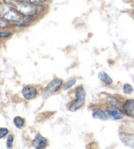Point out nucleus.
Returning <instances> with one entry per match:
<instances>
[{
    "mask_svg": "<svg viewBox=\"0 0 134 149\" xmlns=\"http://www.w3.org/2000/svg\"><path fill=\"white\" fill-rule=\"evenodd\" d=\"M12 7L17 9L18 11L23 15H35L37 14V5L31 3L29 1L19 2L16 1Z\"/></svg>",
    "mask_w": 134,
    "mask_h": 149,
    "instance_id": "nucleus-1",
    "label": "nucleus"
},
{
    "mask_svg": "<svg viewBox=\"0 0 134 149\" xmlns=\"http://www.w3.org/2000/svg\"><path fill=\"white\" fill-rule=\"evenodd\" d=\"M75 93L77 98L69 107V110L71 112H75L81 109L84 104L85 100H86V93L83 87H77L76 88Z\"/></svg>",
    "mask_w": 134,
    "mask_h": 149,
    "instance_id": "nucleus-2",
    "label": "nucleus"
},
{
    "mask_svg": "<svg viewBox=\"0 0 134 149\" xmlns=\"http://www.w3.org/2000/svg\"><path fill=\"white\" fill-rule=\"evenodd\" d=\"M63 83L62 79L56 78L53 80L50 81L47 86L45 87L43 91V97L46 95V98L50 95H52L54 93H55L56 91L60 89Z\"/></svg>",
    "mask_w": 134,
    "mask_h": 149,
    "instance_id": "nucleus-3",
    "label": "nucleus"
},
{
    "mask_svg": "<svg viewBox=\"0 0 134 149\" xmlns=\"http://www.w3.org/2000/svg\"><path fill=\"white\" fill-rule=\"evenodd\" d=\"M24 15H22L20 13L17 11L15 8L9 9L8 11H6L2 15V18L6 20L8 22H22Z\"/></svg>",
    "mask_w": 134,
    "mask_h": 149,
    "instance_id": "nucleus-4",
    "label": "nucleus"
},
{
    "mask_svg": "<svg viewBox=\"0 0 134 149\" xmlns=\"http://www.w3.org/2000/svg\"><path fill=\"white\" fill-rule=\"evenodd\" d=\"M37 91L35 87L33 86H30V85L26 86L22 89V95L23 97L28 101L35 99V97L37 96Z\"/></svg>",
    "mask_w": 134,
    "mask_h": 149,
    "instance_id": "nucleus-5",
    "label": "nucleus"
},
{
    "mask_svg": "<svg viewBox=\"0 0 134 149\" xmlns=\"http://www.w3.org/2000/svg\"><path fill=\"white\" fill-rule=\"evenodd\" d=\"M121 141L128 147L134 148V135L131 133L121 132L118 134Z\"/></svg>",
    "mask_w": 134,
    "mask_h": 149,
    "instance_id": "nucleus-6",
    "label": "nucleus"
},
{
    "mask_svg": "<svg viewBox=\"0 0 134 149\" xmlns=\"http://www.w3.org/2000/svg\"><path fill=\"white\" fill-rule=\"evenodd\" d=\"M105 112H106L108 117L113 120H121L124 118L123 113L121 112L117 108L114 107H107L105 109Z\"/></svg>",
    "mask_w": 134,
    "mask_h": 149,
    "instance_id": "nucleus-7",
    "label": "nucleus"
},
{
    "mask_svg": "<svg viewBox=\"0 0 134 149\" xmlns=\"http://www.w3.org/2000/svg\"><path fill=\"white\" fill-rule=\"evenodd\" d=\"M47 144V141L46 139L43 137V136L40 134V133H37V135L35 136V138L33 139L32 142V146L33 148L36 149H41L46 147Z\"/></svg>",
    "mask_w": 134,
    "mask_h": 149,
    "instance_id": "nucleus-8",
    "label": "nucleus"
},
{
    "mask_svg": "<svg viewBox=\"0 0 134 149\" xmlns=\"http://www.w3.org/2000/svg\"><path fill=\"white\" fill-rule=\"evenodd\" d=\"M123 112L128 116L134 118V100L128 99L125 101L122 107Z\"/></svg>",
    "mask_w": 134,
    "mask_h": 149,
    "instance_id": "nucleus-9",
    "label": "nucleus"
},
{
    "mask_svg": "<svg viewBox=\"0 0 134 149\" xmlns=\"http://www.w3.org/2000/svg\"><path fill=\"white\" fill-rule=\"evenodd\" d=\"M92 118L94 119H98L102 121H107L109 120V117L107 115L106 112H104L99 109H96L92 111Z\"/></svg>",
    "mask_w": 134,
    "mask_h": 149,
    "instance_id": "nucleus-10",
    "label": "nucleus"
},
{
    "mask_svg": "<svg viewBox=\"0 0 134 149\" xmlns=\"http://www.w3.org/2000/svg\"><path fill=\"white\" fill-rule=\"evenodd\" d=\"M98 78L100 80L104 82L105 84L107 85V86H110V85H111L113 83V79L105 72H99L98 73Z\"/></svg>",
    "mask_w": 134,
    "mask_h": 149,
    "instance_id": "nucleus-11",
    "label": "nucleus"
},
{
    "mask_svg": "<svg viewBox=\"0 0 134 149\" xmlns=\"http://www.w3.org/2000/svg\"><path fill=\"white\" fill-rule=\"evenodd\" d=\"M13 122L15 126L19 129H21L23 127L25 124V120L24 118L20 116H16L13 120Z\"/></svg>",
    "mask_w": 134,
    "mask_h": 149,
    "instance_id": "nucleus-12",
    "label": "nucleus"
},
{
    "mask_svg": "<svg viewBox=\"0 0 134 149\" xmlns=\"http://www.w3.org/2000/svg\"><path fill=\"white\" fill-rule=\"evenodd\" d=\"M108 102L112 105L113 107L117 108L118 109H121V105L120 102L118 101L117 99H114V98H109L108 99Z\"/></svg>",
    "mask_w": 134,
    "mask_h": 149,
    "instance_id": "nucleus-13",
    "label": "nucleus"
},
{
    "mask_svg": "<svg viewBox=\"0 0 134 149\" xmlns=\"http://www.w3.org/2000/svg\"><path fill=\"white\" fill-rule=\"evenodd\" d=\"M123 91L125 94H131L133 91V87L128 84H126L123 86Z\"/></svg>",
    "mask_w": 134,
    "mask_h": 149,
    "instance_id": "nucleus-14",
    "label": "nucleus"
},
{
    "mask_svg": "<svg viewBox=\"0 0 134 149\" xmlns=\"http://www.w3.org/2000/svg\"><path fill=\"white\" fill-rule=\"evenodd\" d=\"M34 16L33 15H24L22 22L27 24H30L31 22H32L34 20Z\"/></svg>",
    "mask_w": 134,
    "mask_h": 149,
    "instance_id": "nucleus-15",
    "label": "nucleus"
},
{
    "mask_svg": "<svg viewBox=\"0 0 134 149\" xmlns=\"http://www.w3.org/2000/svg\"><path fill=\"white\" fill-rule=\"evenodd\" d=\"M76 82H77L76 79H74V78L70 79V80L68 81H67L64 86V90H67V89L71 88L73 85L75 84Z\"/></svg>",
    "mask_w": 134,
    "mask_h": 149,
    "instance_id": "nucleus-16",
    "label": "nucleus"
},
{
    "mask_svg": "<svg viewBox=\"0 0 134 149\" xmlns=\"http://www.w3.org/2000/svg\"><path fill=\"white\" fill-rule=\"evenodd\" d=\"M14 141V137L12 135H9L7 137V147L8 148H12V145H13Z\"/></svg>",
    "mask_w": 134,
    "mask_h": 149,
    "instance_id": "nucleus-17",
    "label": "nucleus"
},
{
    "mask_svg": "<svg viewBox=\"0 0 134 149\" xmlns=\"http://www.w3.org/2000/svg\"><path fill=\"white\" fill-rule=\"evenodd\" d=\"M9 133V130L6 127H0V139L6 137Z\"/></svg>",
    "mask_w": 134,
    "mask_h": 149,
    "instance_id": "nucleus-18",
    "label": "nucleus"
},
{
    "mask_svg": "<svg viewBox=\"0 0 134 149\" xmlns=\"http://www.w3.org/2000/svg\"><path fill=\"white\" fill-rule=\"evenodd\" d=\"M48 0H28V1L30 3L34 4V5H37V6H39V5H44L47 3Z\"/></svg>",
    "mask_w": 134,
    "mask_h": 149,
    "instance_id": "nucleus-19",
    "label": "nucleus"
},
{
    "mask_svg": "<svg viewBox=\"0 0 134 149\" xmlns=\"http://www.w3.org/2000/svg\"><path fill=\"white\" fill-rule=\"evenodd\" d=\"M9 23L8 21H7L6 20H5L3 18H0V28H6L8 26Z\"/></svg>",
    "mask_w": 134,
    "mask_h": 149,
    "instance_id": "nucleus-20",
    "label": "nucleus"
},
{
    "mask_svg": "<svg viewBox=\"0 0 134 149\" xmlns=\"http://www.w3.org/2000/svg\"><path fill=\"white\" fill-rule=\"evenodd\" d=\"M12 34L11 32H0V38H7L11 36Z\"/></svg>",
    "mask_w": 134,
    "mask_h": 149,
    "instance_id": "nucleus-21",
    "label": "nucleus"
},
{
    "mask_svg": "<svg viewBox=\"0 0 134 149\" xmlns=\"http://www.w3.org/2000/svg\"><path fill=\"white\" fill-rule=\"evenodd\" d=\"M5 12H6V8L0 2V15H3Z\"/></svg>",
    "mask_w": 134,
    "mask_h": 149,
    "instance_id": "nucleus-22",
    "label": "nucleus"
},
{
    "mask_svg": "<svg viewBox=\"0 0 134 149\" xmlns=\"http://www.w3.org/2000/svg\"><path fill=\"white\" fill-rule=\"evenodd\" d=\"M15 1H19V2H22V1H28V0H15Z\"/></svg>",
    "mask_w": 134,
    "mask_h": 149,
    "instance_id": "nucleus-23",
    "label": "nucleus"
},
{
    "mask_svg": "<svg viewBox=\"0 0 134 149\" xmlns=\"http://www.w3.org/2000/svg\"><path fill=\"white\" fill-rule=\"evenodd\" d=\"M133 13H134V11H133Z\"/></svg>",
    "mask_w": 134,
    "mask_h": 149,
    "instance_id": "nucleus-24",
    "label": "nucleus"
}]
</instances>
